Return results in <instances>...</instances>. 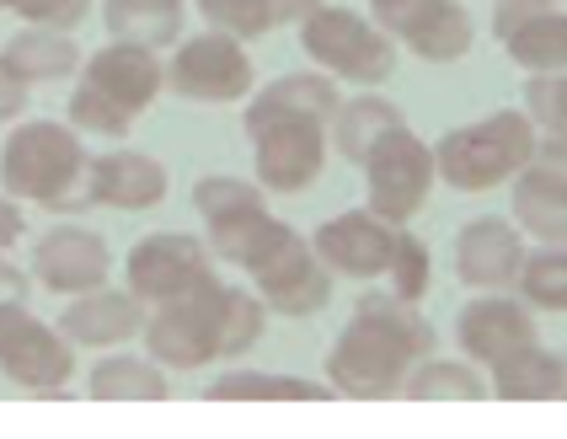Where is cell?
Here are the masks:
<instances>
[{
	"instance_id": "836d02e7",
	"label": "cell",
	"mask_w": 567,
	"mask_h": 439,
	"mask_svg": "<svg viewBox=\"0 0 567 439\" xmlns=\"http://www.w3.org/2000/svg\"><path fill=\"white\" fill-rule=\"evenodd\" d=\"M385 279H391V295H402V300H423L429 295V279H434V263H429V247L402 231L396 236V252H391V268H385Z\"/></svg>"
},
{
	"instance_id": "9a60e30c",
	"label": "cell",
	"mask_w": 567,
	"mask_h": 439,
	"mask_svg": "<svg viewBox=\"0 0 567 439\" xmlns=\"http://www.w3.org/2000/svg\"><path fill=\"white\" fill-rule=\"evenodd\" d=\"M81 81H86L96 96H107L118 113L140 119L161 96V86H166V64L156 60V49H140V43L113 38L107 49H96L92 60H86Z\"/></svg>"
},
{
	"instance_id": "83f0119b",
	"label": "cell",
	"mask_w": 567,
	"mask_h": 439,
	"mask_svg": "<svg viewBox=\"0 0 567 439\" xmlns=\"http://www.w3.org/2000/svg\"><path fill=\"white\" fill-rule=\"evenodd\" d=\"M284 236H289V225H284V220H274L268 210H257V215H241V220H220V225H209V252L252 274L257 263H262L268 252L279 247Z\"/></svg>"
},
{
	"instance_id": "52a82bcc",
	"label": "cell",
	"mask_w": 567,
	"mask_h": 439,
	"mask_svg": "<svg viewBox=\"0 0 567 439\" xmlns=\"http://www.w3.org/2000/svg\"><path fill=\"white\" fill-rule=\"evenodd\" d=\"M0 376L22 391H60L75 376V344L22 306H0Z\"/></svg>"
},
{
	"instance_id": "b9f144b4",
	"label": "cell",
	"mask_w": 567,
	"mask_h": 439,
	"mask_svg": "<svg viewBox=\"0 0 567 439\" xmlns=\"http://www.w3.org/2000/svg\"><path fill=\"white\" fill-rule=\"evenodd\" d=\"M525 6H551V0H525Z\"/></svg>"
},
{
	"instance_id": "ac0fdd59",
	"label": "cell",
	"mask_w": 567,
	"mask_h": 439,
	"mask_svg": "<svg viewBox=\"0 0 567 439\" xmlns=\"http://www.w3.org/2000/svg\"><path fill=\"white\" fill-rule=\"evenodd\" d=\"M519 268H525L519 225H508L498 215H482L455 236V274H461V284H472V289H508V284H519Z\"/></svg>"
},
{
	"instance_id": "74e56055",
	"label": "cell",
	"mask_w": 567,
	"mask_h": 439,
	"mask_svg": "<svg viewBox=\"0 0 567 439\" xmlns=\"http://www.w3.org/2000/svg\"><path fill=\"white\" fill-rule=\"evenodd\" d=\"M519 177H530V183H540V188L567 193V134L563 129H546V134H540L536 156H530V166H525Z\"/></svg>"
},
{
	"instance_id": "3957f363",
	"label": "cell",
	"mask_w": 567,
	"mask_h": 439,
	"mask_svg": "<svg viewBox=\"0 0 567 439\" xmlns=\"http://www.w3.org/2000/svg\"><path fill=\"white\" fill-rule=\"evenodd\" d=\"M536 119L504 108V113H487L482 124H461L450 129L440 145H434V166L450 188L461 193H487L498 183H514L530 156H536Z\"/></svg>"
},
{
	"instance_id": "7bdbcfd3",
	"label": "cell",
	"mask_w": 567,
	"mask_h": 439,
	"mask_svg": "<svg viewBox=\"0 0 567 439\" xmlns=\"http://www.w3.org/2000/svg\"><path fill=\"white\" fill-rule=\"evenodd\" d=\"M0 11H6V6H0Z\"/></svg>"
},
{
	"instance_id": "8992f818",
	"label": "cell",
	"mask_w": 567,
	"mask_h": 439,
	"mask_svg": "<svg viewBox=\"0 0 567 439\" xmlns=\"http://www.w3.org/2000/svg\"><path fill=\"white\" fill-rule=\"evenodd\" d=\"M440 166H434V151L412 134L408 124L391 129L380 140L370 161H364V183H370V210L391 225H408L423 204H429V188H434Z\"/></svg>"
},
{
	"instance_id": "d590c367",
	"label": "cell",
	"mask_w": 567,
	"mask_h": 439,
	"mask_svg": "<svg viewBox=\"0 0 567 439\" xmlns=\"http://www.w3.org/2000/svg\"><path fill=\"white\" fill-rule=\"evenodd\" d=\"M6 11H17L28 28H81L86 17H92V0H0Z\"/></svg>"
},
{
	"instance_id": "e0dca14e",
	"label": "cell",
	"mask_w": 567,
	"mask_h": 439,
	"mask_svg": "<svg viewBox=\"0 0 567 439\" xmlns=\"http://www.w3.org/2000/svg\"><path fill=\"white\" fill-rule=\"evenodd\" d=\"M455 338H461L472 365H487V370H493V365H504L508 354L536 344V316H530V306H519V300L482 295V300H472V306L461 312Z\"/></svg>"
},
{
	"instance_id": "ba28073f",
	"label": "cell",
	"mask_w": 567,
	"mask_h": 439,
	"mask_svg": "<svg viewBox=\"0 0 567 439\" xmlns=\"http://www.w3.org/2000/svg\"><path fill=\"white\" fill-rule=\"evenodd\" d=\"M166 86L188 102H241L252 92V60L241 49V38L230 32H198L188 38L172 64H166Z\"/></svg>"
},
{
	"instance_id": "ffe728a7",
	"label": "cell",
	"mask_w": 567,
	"mask_h": 439,
	"mask_svg": "<svg viewBox=\"0 0 567 439\" xmlns=\"http://www.w3.org/2000/svg\"><path fill=\"white\" fill-rule=\"evenodd\" d=\"M166 198V166L145 151H107V156L92 161V204H107V210H156Z\"/></svg>"
},
{
	"instance_id": "8d00e7d4",
	"label": "cell",
	"mask_w": 567,
	"mask_h": 439,
	"mask_svg": "<svg viewBox=\"0 0 567 439\" xmlns=\"http://www.w3.org/2000/svg\"><path fill=\"white\" fill-rule=\"evenodd\" d=\"M525 113L546 129H563L567 134V70L557 75H530V86H525Z\"/></svg>"
},
{
	"instance_id": "d6986e66",
	"label": "cell",
	"mask_w": 567,
	"mask_h": 439,
	"mask_svg": "<svg viewBox=\"0 0 567 439\" xmlns=\"http://www.w3.org/2000/svg\"><path fill=\"white\" fill-rule=\"evenodd\" d=\"M145 300L134 289H86L60 316V333L75 348H118L134 333H145Z\"/></svg>"
},
{
	"instance_id": "2e32d148",
	"label": "cell",
	"mask_w": 567,
	"mask_h": 439,
	"mask_svg": "<svg viewBox=\"0 0 567 439\" xmlns=\"http://www.w3.org/2000/svg\"><path fill=\"white\" fill-rule=\"evenodd\" d=\"M493 32L508 49V60L530 75H557L567 70V11L551 6H525V0H498Z\"/></svg>"
},
{
	"instance_id": "9c48e42d",
	"label": "cell",
	"mask_w": 567,
	"mask_h": 439,
	"mask_svg": "<svg viewBox=\"0 0 567 439\" xmlns=\"http://www.w3.org/2000/svg\"><path fill=\"white\" fill-rule=\"evenodd\" d=\"M375 22L396 43H408L417 60L429 64H455L472 49V17L461 0H370Z\"/></svg>"
},
{
	"instance_id": "f546056e",
	"label": "cell",
	"mask_w": 567,
	"mask_h": 439,
	"mask_svg": "<svg viewBox=\"0 0 567 439\" xmlns=\"http://www.w3.org/2000/svg\"><path fill=\"white\" fill-rule=\"evenodd\" d=\"M204 397H215V402H327V397H332V386H321V380H300V376L230 370V376H220Z\"/></svg>"
},
{
	"instance_id": "ab89813d",
	"label": "cell",
	"mask_w": 567,
	"mask_h": 439,
	"mask_svg": "<svg viewBox=\"0 0 567 439\" xmlns=\"http://www.w3.org/2000/svg\"><path fill=\"white\" fill-rule=\"evenodd\" d=\"M28 274L17 268V263H6V252H0V306H22L28 300Z\"/></svg>"
},
{
	"instance_id": "44dd1931",
	"label": "cell",
	"mask_w": 567,
	"mask_h": 439,
	"mask_svg": "<svg viewBox=\"0 0 567 439\" xmlns=\"http://www.w3.org/2000/svg\"><path fill=\"white\" fill-rule=\"evenodd\" d=\"M343 108L338 96V75H316V70H300V75H284L274 86H262V96H252L247 108V129L279 124V119H316V124H332Z\"/></svg>"
},
{
	"instance_id": "7c38bea8",
	"label": "cell",
	"mask_w": 567,
	"mask_h": 439,
	"mask_svg": "<svg viewBox=\"0 0 567 439\" xmlns=\"http://www.w3.org/2000/svg\"><path fill=\"white\" fill-rule=\"evenodd\" d=\"M252 284H257V295H262V306L279 316H316L332 300V268L295 231L252 268Z\"/></svg>"
},
{
	"instance_id": "4316f807",
	"label": "cell",
	"mask_w": 567,
	"mask_h": 439,
	"mask_svg": "<svg viewBox=\"0 0 567 439\" xmlns=\"http://www.w3.org/2000/svg\"><path fill=\"white\" fill-rule=\"evenodd\" d=\"M86 391L96 402H161V397H172V380H166V365H156V359L113 354L92 370Z\"/></svg>"
},
{
	"instance_id": "7a4b0ae2",
	"label": "cell",
	"mask_w": 567,
	"mask_h": 439,
	"mask_svg": "<svg viewBox=\"0 0 567 439\" xmlns=\"http://www.w3.org/2000/svg\"><path fill=\"white\" fill-rule=\"evenodd\" d=\"M0 188L11 198L60 210V215L86 210L92 204V156L81 145V129L49 124V119L22 124L0 151Z\"/></svg>"
},
{
	"instance_id": "4fadbf2b",
	"label": "cell",
	"mask_w": 567,
	"mask_h": 439,
	"mask_svg": "<svg viewBox=\"0 0 567 439\" xmlns=\"http://www.w3.org/2000/svg\"><path fill=\"white\" fill-rule=\"evenodd\" d=\"M396 236H402V225L380 220L375 210H348V215H332L316 231L311 247H316V257H321L332 274H343V279H385Z\"/></svg>"
},
{
	"instance_id": "60d3db41",
	"label": "cell",
	"mask_w": 567,
	"mask_h": 439,
	"mask_svg": "<svg viewBox=\"0 0 567 439\" xmlns=\"http://www.w3.org/2000/svg\"><path fill=\"white\" fill-rule=\"evenodd\" d=\"M22 225H28V220H22V210L11 204V193H6V198H0V252H11L22 242Z\"/></svg>"
},
{
	"instance_id": "5bb4252c",
	"label": "cell",
	"mask_w": 567,
	"mask_h": 439,
	"mask_svg": "<svg viewBox=\"0 0 567 439\" xmlns=\"http://www.w3.org/2000/svg\"><path fill=\"white\" fill-rule=\"evenodd\" d=\"M107 242L86 225H54L38 247H32V279L54 295H86L107 284Z\"/></svg>"
},
{
	"instance_id": "1f68e13d",
	"label": "cell",
	"mask_w": 567,
	"mask_h": 439,
	"mask_svg": "<svg viewBox=\"0 0 567 439\" xmlns=\"http://www.w3.org/2000/svg\"><path fill=\"white\" fill-rule=\"evenodd\" d=\"M193 210L209 220V225H220V220L257 215V210H268V204H262V188H257V183H241V177H198V183H193Z\"/></svg>"
},
{
	"instance_id": "f35d334b",
	"label": "cell",
	"mask_w": 567,
	"mask_h": 439,
	"mask_svg": "<svg viewBox=\"0 0 567 439\" xmlns=\"http://www.w3.org/2000/svg\"><path fill=\"white\" fill-rule=\"evenodd\" d=\"M28 81H22V75H17V70H11V64L0 60V124H6V119H22V113H28Z\"/></svg>"
},
{
	"instance_id": "f1b7e54d",
	"label": "cell",
	"mask_w": 567,
	"mask_h": 439,
	"mask_svg": "<svg viewBox=\"0 0 567 439\" xmlns=\"http://www.w3.org/2000/svg\"><path fill=\"white\" fill-rule=\"evenodd\" d=\"M408 391L412 402H476V397H487L493 391V380L476 376L472 359H417L408 376Z\"/></svg>"
},
{
	"instance_id": "6da1fadb",
	"label": "cell",
	"mask_w": 567,
	"mask_h": 439,
	"mask_svg": "<svg viewBox=\"0 0 567 439\" xmlns=\"http://www.w3.org/2000/svg\"><path fill=\"white\" fill-rule=\"evenodd\" d=\"M434 354V327L402 295H364L343 338L327 354V386L343 397H391L402 391L417 359Z\"/></svg>"
},
{
	"instance_id": "4dcf8cb0",
	"label": "cell",
	"mask_w": 567,
	"mask_h": 439,
	"mask_svg": "<svg viewBox=\"0 0 567 439\" xmlns=\"http://www.w3.org/2000/svg\"><path fill=\"white\" fill-rule=\"evenodd\" d=\"M514 220H519V231H530L546 247H567V193L514 177Z\"/></svg>"
},
{
	"instance_id": "30bf717a",
	"label": "cell",
	"mask_w": 567,
	"mask_h": 439,
	"mask_svg": "<svg viewBox=\"0 0 567 439\" xmlns=\"http://www.w3.org/2000/svg\"><path fill=\"white\" fill-rule=\"evenodd\" d=\"M124 279L145 306H166V300L198 289L204 279H215V257L204 242H193L183 231H161V236H145L128 252Z\"/></svg>"
},
{
	"instance_id": "cb8c5ba5",
	"label": "cell",
	"mask_w": 567,
	"mask_h": 439,
	"mask_svg": "<svg viewBox=\"0 0 567 439\" xmlns=\"http://www.w3.org/2000/svg\"><path fill=\"white\" fill-rule=\"evenodd\" d=\"M188 17V0H102V22L113 38L140 43V49H166L177 43Z\"/></svg>"
},
{
	"instance_id": "8fae6325",
	"label": "cell",
	"mask_w": 567,
	"mask_h": 439,
	"mask_svg": "<svg viewBox=\"0 0 567 439\" xmlns=\"http://www.w3.org/2000/svg\"><path fill=\"white\" fill-rule=\"evenodd\" d=\"M332 124L316 119H279V124L247 129L252 134V166L268 193H306L327 166V134Z\"/></svg>"
},
{
	"instance_id": "7402d4cb",
	"label": "cell",
	"mask_w": 567,
	"mask_h": 439,
	"mask_svg": "<svg viewBox=\"0 0 567 439\" xmlns=\"http://www.w3.org/2000/svg\"><path fill=\"white\" fill-rule=\"evenodd\" d=\"M493 397L504 402H567V359L540 344H525L493 365Z\"/></svg>"
},
{
	"instance_id": "603a6c76",
	"label": "cell",
	"mask_w": 567,
	"mask_h": 439,
	"mask_svg": "<svg viewBox=\"0 0 567 439\" xmlns=\"http://www.w3.org/2000/svg\"><path fill=\"white\" fill-rule=\"evenodd\" d=\"M0 60L11 64L28 86H49V81H64V75L81 70V49L60 28H28L0 49Z\"/></svg>"
},
{
	"instance_id": "484cf974",
	"label": "cell",
	"mask_w": 567,
	"mask_h": 439,
	"mask_svg": "<svg viewBox=\"0 0 567 439\" xmlns=\"http://www.w3.org/2000/svg\"><path fill=\"white\" fill-rule=\"evenodd\" d=\"M391 129H402V108H396V102H385V96H353V102L338 108V119H332V145H338L343 161L364 166L370 151H375Z\"/></svg>"
},
{
	"instance_id": "d4e9b609",
	"label": "cell",
	"mask_w": 567,
	"mask_h": 439,
	"mask_svg": "<svg viewBox=\"0 0 567 439\" xmlns=\"http://www.w3.org/2000/svg\"><path fill=\"white\" fill-rule=\"evenodd\" d=\"M204 11V22L230 38H262L284 22H306L321 0H193Z\"/></svg>"
},
{
	"instance_id": "277c9868",
	"label": "cell",
	"mask_w": 567,
	"mask_h": 439,
	"mask_svg": "<svg viewBox=\"0 0 567 439\" xmlns=\"http://www.w3.org/2000/svg\"><path fill=\"white\" fill-rule=\"evenodd\" d=\"M225 306H230V284L204 279L198 289L156 306L145 321V354L166 370H204L225 359Z\"/></svg>"
},
{
	"instance_id": "d6a6232c",
	"label": "cell",
	"mask_w": 567,
	"mask_h": 439,
	"mask_svg": "<svg viewBox=\"0 0 567 439\" xmlns=\"http://www.w3.org/2000/svg\"><path fill=\"white\" fill-rule=\"evenodd\" d=\"M519 295L536 312H567V247H546L536 257H525Z\"/></svg>"
},
{
	"instance_id": "e575fe53",
	"label": "cell",
	"mask_w": 567,
	"mask_h": 439,
	"mask_svg": "<svg viewBox=\"0 0 567 439\" xmlns=\"http://www.w3.org/2000/svg\"><path fill=\"white\" fill-rule=\"evenodd\" d=\"M70 124L81 129V134H102V140H124L128 129H134V119L128 113H118L107 96H96L86 81L75 86V96H70Z\"/></svg>"
},
{
	"instance_id": "5b68a950",
	"label": "cell",
	"mask_w": 567,
	"mask_h": 439,
	"mask_svg": "<svg viewBox=\"0 0 567 439\" xmlns=\"http://www.w3.org/2000/svg\"><path fill=\"white\" fill-rule=\"evenodd\" d=\"M300 49L327 75L353 81V86H380L396 70V38L370 17L348 11V6H316L300 22Z\"/></svg>"
}]
</instances>
